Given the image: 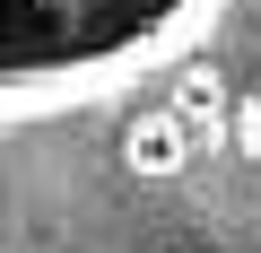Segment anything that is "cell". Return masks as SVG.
<instances>
[{
    "mask_svg": "<svg viewBox=\"0 0 261 253\" xmlns=\"http://www.w3.org/2000/svg\"><path fill=\"white\" fill-rule=\"evenodd\" d=\"M218 9L226 0H0V131L140 87Z\"/></svg>",
    "mask_w": 261,
    "mask_h": 253,
    "instance_id": "obj_1",
    "label": "cell"
},
{
    "mask_svg": "<svg viewBox=\"0 0 261 253\" xmlns=\"http://www.w3.org/2000/svg\"><path fill=\"white\" fill-rule=\"evenodd\" d=\"M122 166L140 175V183L183 175V166H192V122H183L174 105H130V122H122Z\"/></svg>",
    "mask_w": 261,
    "mask_h": 253,
    "instance_id": "obj_2",
    "label": "cell"
},
{
    "mask_svg": "<svg viewBox=\"0 0 261 253\" xmlns=\"http://www.w3.org/2000/svg\"><path fill=\"white\" fill-rule=\"evenodd\" d=\"M235 140H244V157L261 166V79L244 87V105H235Z\"/></svg>",
    "mask_w": 261,
    "mask_h": 253,
    "instance_id": "obj_3",
    "label": "cell"
},
{
    "mask_svg": "<svg viewBox=\"0 0 261 253\" xmlns=\"http://www.w3.org/2000/svg\"><path fill=\"white\" fill-rule=\"evenodd\" d=\"M174 253H218V244H174Z\"/></svg>",
    "mask_w": 261,
    "mask_h": 253,
    "instance_id": "obj_4",
    "label": "cell"
}]
</instances>
